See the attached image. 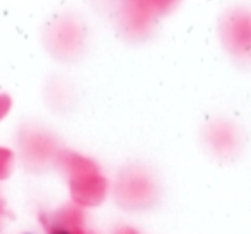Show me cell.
Returning a JSON list of instances; mask_svg holds the SVG:
<instances>
[{
	"label": "cell",
	"mask_w": 251,
	"mask_h": 234,
	"mask_svg": "<svg viewBox=\"0 0 251 234\" xmlns=\"http://www.w3.org/2000/svg\"><path fill=\"white\" fill-rule=\"evenodd\" d=\"M53 234H69V233H67V231H64V229H57Z\"/></svg>",
	"instance_id": "obj_1"
}]
</instances>
